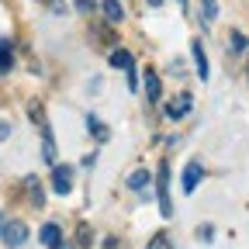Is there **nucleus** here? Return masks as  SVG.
Listing matches in <instances>:
<instances>
[{"label":"nucleus","mask_w":249,"mask_h":249,"mask_svg":"<svg viewBox=\"0 0 249 249\" xmlns=\"http://www.w3.org/2000/svg\"><path fill=\"white\" fill-rule=\"evenodd\" d=\"M160 211L170 218L173 214V204H170V166L163 163L160 166Z\"/></svg>","instance_id":"f257e3e1"},{"label":"nucleus","mask_w":249,"mask_h":249,"mask_svg":"<svg viewBox=\"0 0 249 249\" xmlns=\"http://www.w3.org/2000/svg\"><path fill=\"white\" fill-rule=\"evenodd\" d=\"M52 191L55 194H70L73 191V170L70 166H55L52 170Z\"/></svg>","instance_id":"f03ea898"},{"label":"nucleus","mask_w":249,"mask_h":249,"mask_svg":"<svg viewBox=\"0 0 249 249\" xmlns=\"http://www.w3.org/2000/svg\"><path fill=\"white\" fill-rule=\"evenodd\" d=\"M201 177H204L201 163H187V170H183V194H194L197 183H201Z\"/></svg>","instance_id":"7ed1b4c3"},{"label":"nucleus","mask_w":249,"mask_h":249,"mask_svg":"<svg viewBox=\"0 0 249 249\" xmlns=\"http://www.w3.org/2000/svg\"><path fill=\"white\" fill-rule=\"evenodd\" d=\"M4 239H7V246H21L28 239V225L24 222H7L4 225Z\"/></svg>","instance_id":"20e7f679"},{"label":"nucleus","mask_w":249,"mask_h":249,"mask_svg":"<svg viewBox=\"0 0 249 249\" xmlns=\"http://www.w3.org/2000/svg\"><path fill=\"white\" fill-rule=\"evenodd\" d=\"M191 101H194V97H191V93H183V97H177V101H173V104L166 107V118H173V121H180V118H183L187 111H191Z\"/></svg>","instance_id":"39448f33"},{"label":"nucleus","mask_w":249,"mask_h":249,"mask_svg":"<svg viewBox=\"0 0 249 249\" xmlns=\"http://www.w3.org/2000/svg\"><path fill=\"white\" fill-rule=\"evenodd\" d=\"M191 55H194V62H197V76L208 80V55H204V45H201L197 38L191 42Z\"/></svg>","instance_id":"423d86ee"},{"label":"nucleus","mask_w":249,"mask_h":249,"mask_svg":"<svg viewBox=\"0 0 249 249\" xmlns=\"http://www.w3.org/2000/svg\"><path fill=\"white\" fill-rule=\"evenodd\" d=\"M42 246H45V249H62V232H59V225H45V229H42Z\"/></svg>","instance_id":"0eeeda50"},{"label":"nucleus","mask_w":249,"mask_h":249,"mask_svg":"<svg viewBox=\"0 0 249 249\" xmlns=\"http://www.w3.org/2000/svg\"><path fill=\"white\" fill-rule=\"evenodd\" d=\"M24 191H28V201L35 204V208H42V204H45V194H42V183H38L35 177H28V180H24Z\"/></svg>","instance_id":"6e6552de"},{"label":"nucleus","mask_w":249,"mask_h":249,"mask_svg":"<svg viewBox=\"0 0 249 249\" xmlns=\"http://www.w3.org/2000/svg\"><path fill=\"white\" fill-rule=\"evenodd\" d=\"M111 66H114V70H132V52L114 49V52H111Z\"/></svg>","instance_id":"1a4fd4ad"},{"label":"nucleus","mask_w":249,"mask_h":249,"mask_svg":"<svg viewBox=\"0 0 249 249\" xmlns=\"http://www.w3.org/2000/svg\"><path fill=\"white\" fill-rule=\"evenodd\" d=\"M152 183V177H149V170H135L132 177H128V187L132 191H145V187Z\"/></svg>","instance_id":"9d476101"},{"label":"nucleus","mask_w":249,"mask_h":249,"mask_svg":"<svg viewBox=\"0 0 249 249\" xmlns=\"http://www.w3.org/2000/svg\"><path fill=\"white\" fill-rule=\"evenodd\" d=\"M104 18H107L111 24H118V21L124 18V7L118 4V0H104Z\"/></svg>","instance_id":"9b49d317"},{"label":"nucleus","mask_w":249,"mask_h":249,"mask_svg":"<svg viewBox=\"0 0 249 249\" xmlns=\"http://www.w3.org/2000/svg\"><path fill=\"white\" fill-rule=\"evenodd\" d=\"M11 62H14L11 42H0V73H11Z\"/></svg>","instance_id":"f8f14e48"},{"label":"nucleus","mask_w":249,"mask_h":249,"mask_svg":"<svg viewBox=\"0 0 249 249\" xmlns=\"http://www.w3.org/2000/svg\"><path fill=\"white\" fill-rule=\"evenodd\" d=\"M145 97L160 101V76H156V73H145Z\"/></svg>","instance_id":"ddd939ff"},{"label":"nucleus","mask_w":249,"mask_h":249,"mask_svg":"<svg viewBox=\"0 0 249 249\" xmlns=\"http://www.w3.org/2000/svg\"><path fill=\"white\" fill-rule=\"evenodd\" d=\"M76 242H80V249H90V242H93V232H90V225H87V222L76 229Z\"/></svg>","instance_id":"4468645a"},{"label":"nucleus","mask_w":249,"mask_h":249,"mask_svg":"<svg viewBox=\"0 0 249 249\" xmlns=\"http://www.w3.org/2000/svg\"><path fill=\"white\" fill-rule=\"evenodd\" d=\"M149 249H173V246H170V235H163V232H160V235H152Z\"/></svg>","instance_id":"2eb2a0df"},{"label":"nucleus","mask_w":249,"mask_h":249,"mask_svg":"<svg viewBox=\"0 0 249 249\" xmlns=\"http://www.w3.org/2000/svg\"><path fill=\"white\" fill-rule=\"evenodd\" d=\"M229 49H232V52H242V49H246V38L239 35V31H232V35H229Z\"/></svg>","instance_id":"dca6fc26"},{"label":"nucleus","mask_w":249,"mask_h":249,"mask_svg":"<svg viewBox=\"0 0 249 249\" xmlns=\"http://www.w3.org/2000/svg\"><path fill=\"white\" fill-rule=\"evenodd\" d=\"M201 11H204V21H214V14H218L214 0H201Z\"/></svg>","instance_id":"f3484780"},{"label":"nucleus","mask_w":249,"mask_h":249,"mask_svg":"<svg viewBox=\"0 0 249 249\" xmlns=\"http://www.w3.org/2000/svg\"><path fill=\"white\" fill-rule=\"evenodd\" d=\"M90 132H97V139H107V128L101 121H93V118H90Z\"/></svg>","instance_id":"a211bd4d"},{"label":"nucleus","mask_w":249,"mask_h":249,"mask_svg":"<svg viewBox=\"0 0 249 249\" xmlns=\"http://www.w3.org/2000/svg\"><path fill=\"white\" fill-rule=\"evenodd\" d=\"M7 135H11V128H7V121H0V142H4Z\"/></svg>","instance_id":"6ab92c4d"},{"label":"nucleus","mask_w":249,"mask_h":249,"mask_svg":"<svg viewBox=\"0 0 249 249\" xmlns=\"http://www.w3.org/2000/svg\"><path fill=\"white\" fill-rule=\"evenodd\" d=\"M104 249H121V242L118 239H104Z\"/></svg>","instance_id":"aec40b11"},{"label":"nucleus","mask_w":249,"mask_h":249,"mask_svg":"<svg viewBox=\"0 0 249 249\" xmlns=\"http://www.w3.org/2000/svg\"><path fill=\"white\" fill-rule=\"evenodd\" d=\"M160 4H166V0H149V7H160Z\"/></svg>","instance_id":"412c9836"},{"label":"nucleus","mask_w":249,"mask_h":249,"mask_svg":"<svg viewBox=\"0 0 249 249\" xmlns=\"http://www.w3.org/2000/svg\"><path fill=\"white\" fill-rule=\"evenodd\" d=\"M246 73H249V70H246Z\"/></svg>","instance_id":"4be33fe9"}]
</instances>
